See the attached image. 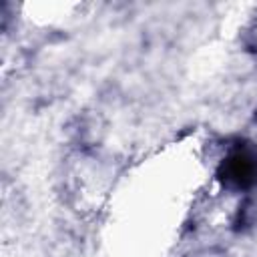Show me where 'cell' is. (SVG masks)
Returning a JSON list of instances; mask_svg holds the SVG:
<instances>
[{"label": "cell", "instance_id": "obj_1", "mask_svg": "<svg viewBox=\"0 0 257 257\" xmlns=\"http://www.w3.org/2000/svg\"><path fill=\"white\" fill-rule=\"evenodd\" d=\"M221 179L225 185L245 191L257 185V151L249 147H235L227 153L221 165Z\"/></svg>", "mask_w": 257, "mask_h": 257}]
</instances>
